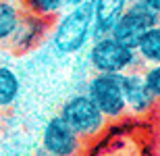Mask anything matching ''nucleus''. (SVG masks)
<instances>
[{
	"instance_id": "1",
	"label": "nucleus",
	"mask_w": 160,
	"mask_h": 156,
	"mask_svg": "<svg viewBox=\"0 0 160 156\" xmlns=\"http://www.w3.org/2000/svg\"><path fill=\"white\" fill-rule=\"evenodd\" d=\"M92 25H94V8L92 2L77 6H67V13L50 29V42L54 50L60 54H75L88 46L92 40Z\"/></svg>"
},
{
	"instance_id": "2",
	"label": "nucleus",
	"mask_w": 160,
	"mask_h": 156,
	"mask_svg": "<svg viewBox=\"0 0 160 156\" xmlns=\"http://www.w3.org/2000/svg\"><path fill=\"white\" fill-rule=\"evenodd\" d=\"M60 117L83 142L98 138L106 129V117L92 102L88 94H75L62 104Z\"/></svg>"
},
{
	"instance_id": "3",
	"label": "nucleus",
	"mask_w": 160,
	"mask_h": 156,
	"mask_svg": "<svg viewBox=\"0 0 160 156\" xmlns=\"http://www.w3.org/2000/svg\"><path fill=\"white\" fill-rule=\"evenodd\" d=\"M88 58L96 73H125L135 69L139 63L135 48L125 46L112 36L92 40Z\"/></svg>"
},
{
	"instance_id": "4",
	"label": "nucleus",
	"mask_w": 160,
	"mask_h": 156,
	"mask_svg": "<svg viewBox=\"0 0 160 156\" xmlns=\"http://www.w3.org/2000/svg\"><path fill=\"white\" fill-rule=\"evenodd\" d=\"M156 23H160V15L152 8V6L146 2V0H131L127 8L123 11L117 23L112 25L110 29V36L114 40L123 42L125 46L129 48H135L139 38L150 29L154 27Z\"/></svg>"
},
{
	"instance_id": "5",
	"label": "nucleus",
	"mask_w": 160,
	"mask_h": 156,
	"mask_svg": "<svg viewBox=\"0 0 160 156\" xmlns=\"http://www.w3.org/2000/svg\"><path fill=\"white\" fill-rule=\"evenodd\" d=\"M85 94L100 108V113L106 117V121H117L127 114V104H125L123 90H121L119 73H96L89 79Z\"/></svg>"
},
{
	"instance_id": "6",
	"label": "nucleus",
	"mask_w": 160,
	"mask_h": 156,
	"mask_svg": "<svg viewBox=\"0 0 160 156\" xmlns=\"http://www.w3.org/2000/svg\"><path fill=\"white\" fill-rule=\"evenodd\" d=\"M50 29H52V21L50 19L38 17V15H31V13L23 11L17 27L12 31V36L6 40L4 46H8V50L15 54L31 52L50 36Z\"/></svg>"
},
{
	"instance_id": "7",
	"label": "nucleus",
	"mask_w": 160,
	"mask_h": 156,
	"mask_svg": "<svg viewBox=\"0 0 160 156\" xmlns=\"http://www.w3.org/2000/svg\"><path fill=\"white\" fill-rule=\"evenodd\" d=\"M42 148L52 156H79L83 150V139L58 114V117H52L44 127Z\"/></svg>"
},
{
	"instance_id": "8",
	"label": "nucleus",
	"mask_w": 160,
	"mask_h": 156,
	"mask_svg": "<svg viewBox=\"0 0 160 156\" xmlns=\"http://www.w3.org/2000/svg\"><path fill=\"white\" fill-rule=\"evenodd\" d=\"M119 79H121V90H123L125 104H127V113L142 117V114H148L150 110H154L156 98L148 90L142 73L131 69V71L119 73Z\"/></svg>"
},
{
	"instance_id": "9",
	"label": "nucleus",
	"mask_w": 160,
	"mask_h": 156,
	"mask_svg": "<svg viewBox=\"0 0 160 156\" xmlns=\"http://www.w3.org/2000/svg\"><path fill=\"white\" fill-rule=\"evenodd\" d=\"M129 0H92L94 8V25H92V40L110 36L112 25L123 15Z\"/></svg>"
},
{
	"instance_id": "10",
	"label": "nucleus",
	"mask_w": 160,
	"mask_h": 156,
	"mask_svg": "<svg viewBox=\"0 0 160 156\" xmlns=\"http://www.w3.org/2000/svg\"><path fill=\"white\" fill-rule=\"evenodd\" d=\"M137 58L148 65H160V23L150 27L135 46Z\"/></svg>"
},
{
	"instance_id": "11",
	"label": "nucleus",
	"mask_w": 160,
	"mask_h": 156,
	"mask_svg": "<svg viewBox=\"0 0 160 156\" xmlns=\"http://www.w3.org/2000/svg\"><path fill=\"white\" fill-rule=\"evenodd\" d=\"M21 94V79L11 67L0 65V110L11 108Z\"/></svg>"
},
{
	"instance_id": "12",
	"label": "nucleus",
	"mask_w": 160,
	"mask_h": 156,
	"mask_svg": "<svg viewBox=\"0 0 160 156\" xmlns=\"http://www.w3.org/2000/svg\"><path fill=\"white\" fill-rule=\"evenodd\" d=\"M21 13L23 11L15 0H0V44H6V40L12 36Z\"/></svg>"
},
{
	"instance_id": "13",
	"label": "nucleus",
	"mask_w": 160,
	"mask_h": 156,
	"mask_svg": "<svg viewBox=\"0 0 160 156\" xmlns=\"http://www.w3.org/2000/svg\"><path fill=\"white\" fill-rule=\"evenodd\" d=\"M23 2V11L31 13V15H38V17L50 19L58 17L60 13L67 8L65 0H21Z\"/></svg>"
},
{
	"instance_id": "14",
	"label": "nucleus",
	"mask_w": 160,
	"mask_h": 156,
	"mask_svg": "<svg viewBox=\"0 0 160 156\" xmlns=\"http://www.w3.org/2000/svg\"><path fill=\"white\" fill-rule=\"evenodd\" d=\"M142 77L148 85V90L152 92V96L160 100V65H148V69L142 73Z\"/></svg>"
},
{
	"instance_id": "15",
	"label": "nucleus",
	"mask_w": 160,
	"mask_h": 156,
	"mask_svg": "<svg viewBox=\"0 0 160 156\" xmlns=\"http://www.w3.org/2000/svg\"><path fill=\"white\" fill-rule=\"evenodd\" d=\"M85 2H92V0H65L67 6H77V4H85Z\"/></svg>"
},
{
	"instance_id": "16",
	"label": "nucleus",
	"mask_w": 160,
	"mask_h": 156,
	"mask_svg": "<svg viewBox=\"0 0 160 156\" xmlns=\"http://www.w3.org/2000/svg\"><path fill=\"white\" fill-rule=\"evenodd\" d=\"M146 2H148V4H150V6H152V8H154V11L160 15V0H146Z\"/></svg>"
},
{
	"instance_id": "17",
	"label": "nucleus",
	"mask_w": 160,
	"mask_h": 156,
	"mask_svg": "<svg viewBox=\"0 0 160 156\" xmlns=\"http://www.w3.org/2000/svg\"><path fill=\"white\" fill-rule=\"evenodd\" d=\"M36 156H52V154H48V152H46V150H44V148H42V150H40V152H38V154H36Z\"/></svg>"
},
{
	"instance_id": "18",
	"label": "nucleus",
	"mask_w": 160,
	"mask_h": 156,
	"mask_svg": "<svg viewBox=\"0 0 160 156\" xmlns=\"http://www.w3.org/2000/svg\"><path fill=\"white\" fill-rule=\"evenodd\" d=\"M2 46H4V44H0V50H2Z\"/></svg>"
}]
</instances>
